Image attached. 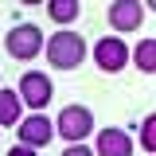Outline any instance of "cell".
I'll return each instance as SVG.
<instances>
[{"label": "cell", "mask_w": 156, "mask_h": 156, "mask_svg": "<svg viewBox=\"0 0 156 156\" xmlns=\"http://www.w3.org/2000/svg\"><path fill=\"white\" fill-rule=\"evenodd\" d=\"M43 51H47V62L55 70H74V66H82V58H86V39L78 35V31H55V35L43 43Z\"/></svg>", "instance_id": "obj_1"}, {"label": "cell", "mask_w": 156, "mask_h": 156, "mask_svg": "<svg viewBox=\"0 0 156 156\" xmlns=\"http://www.w3.org/2000/svg\"><path fill=\"white\" fill-rule=\"evenodd\" d=\"M4 47H8V55L12 58H35L39 51H43V31H39L35 23H16L12 31H8V39H4Z\"/></svg>", "instance_id": "obj_2"}, {"label": "cell", "mask_w": 156, "mask_h": 156, "mask_svg": "<svg viewBox=\"0 0 156 156\" xmlns=\"http://www.w3.org/2000/svg\"><path fill=\"white\" fill-rule=\"evenodd\" d=\"M55 129L62 133V140H82V136L94 133V113H90L86 105H62Z\"/></svg>", "instance_id": "obj_3"}, {"label": "cell", "mask_w": 156, "mask_h": 156, "mask_svg": "<svg viewBox=\"0 0 156 156\" xmlns=\"http://www.w3.org/2000/svg\"><path fill=\"white\" fill-rule=\"evenodd\" d=\"M94 62L105 70V74L125 70V62H129V47H125V39H117V35L98 39V43H94Z\"/></svg>", "instance_id": "obj_4"}, {"label": "cell", "mask_w": 156, "mask_h": 156, "mask_svg": "<svg viewBox=\"0 0 156 156\" xmlns=\"http://www.w3.org/2000/svg\"><path fill=\"white\" fill-rule=\"evenodd\" d=\"M20 101H27L31 109H43L47 101H51V94H55V86H51V78L43 74V70H27V74L20 78Z\"/></svg>", "instance_id": "obj_5"}, {"label": "cell", "mask_w": 156, "mask_h": 156, "mask_svg": "<svg viewBox=\"0 0 156 156\" xmlns=\"http://www.w3.org/2000/svg\"><path fill=\"white\" fill-rule=\"evenodd\" d=\"M140 20H144L140 0H113V4H109V27H113V31H136Z\"/></svg>", "instance_id": "obj_6"}, {"label": "cell", "mask_w": 156, "mask_h": 156, "mask_svg": "<svg viewBox=\"0 0 156 156\" xmlns=\"http://www.w3.org/2000/svg\"><path fill=\"white\" fill-rule=\"evenodd\" d=\"M55 136V125L47 121L43 113H31L23 125H20V144H31V148H43L47 140Z\"/></svg>", "instance_id": "obj_7"}, {"label": "cell", "mask_w": 156, "mask_h": 156, "mask_svg": "<svg viewBox=\"0 0 156 156\" xmlns=\"http://www.w3.org/2000/svg\"><path fill=\"white\" fill-rule=\"evenodd\" d=\"M98 156H133V136L125 129H101L98 133Z\"/></svg>", "instance_id": "obj_8"}, {"label": "cell", "mask_w": 156, "mask_h": 156, "mask_svg": "<svg viewBox=\"0 0 156 156\" xmlns=\"http://www.w3.org/2000/svg\"><path fill=\"white\" fill-rule=\"evenodd\" d=\"M16 121H20V94L0 86V129L4 125H16Z\"/></svg>", "instance_id": "obj_9"}, {"label": "cell", "mask_w": 156, "mask_h": 156, "mask_svg": "<svg viewBox=\"0 0 156 156\" xmlns=\"http://www.w3.org/2000/svg\"><path fill=\"white\" fill-rule=\"evenodd\" d=\"M129 58H136V66H140L144 74H152V70H156V43H152V39H140L136 51H133Z\"/></svg>", "instance_id": "obj_10"}, {"label": "cell", "mask_w": 156, "mask_h": 156, "mask_svg": "<svg viewBox=\"0 0 156 156\" xmlns=\"http://www.w3.org/2000/svg\"><path fill=\"white\" fill-rule=\"evenodd\" d=\"M47 12H51L55 23H70V20L78 16V0H51V4H47Z\"/></svg>", "instance_id": "obj_11"}, {"label": "cell", "mask_w": 156, "mask_h": 156, "mask_svg": "<svg viewBox=\"0 0 156 156\" xmlns=\"http://www.w3.org/2000/svg\"><path fill=\"white\" fill-rule=\"evenodd\" d=\"M140 144H144V152H156V117L140 121Z\"/></svg>", "instance_id": "obj_12"}, {"label": "cell", "mask_w": 156, "mask_h": 156, "mask_svg": "<svg viewBox=\"0 0 156 156\" xmlns=\"http://www.w3.org/2000/svg\"><path fill=\"white\" fill-rule=\"evenodd\" d=\"M8 156H35L31 144H16V148H8Z\"/></svg>", "instance_id": "obj_13"}, {"label": "cell", "mask_w": 156, "mask_h": 156, "mask_svg": "<svg viewBox=\"0 0 156 156\" xmlns=\"http://www.w3.org/2000/svg\"><path fill=\"white\" fill-rule=\"evenodd\" d=\"M62 156H94V152H90V148H82V144H70Z\"/></svg>", "instance_id": "obj_14"}]
</instances>
